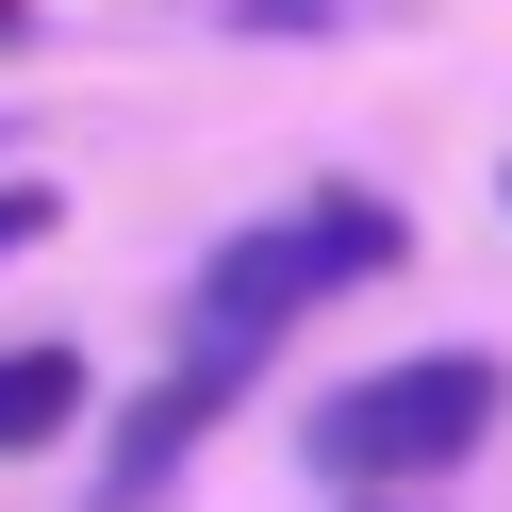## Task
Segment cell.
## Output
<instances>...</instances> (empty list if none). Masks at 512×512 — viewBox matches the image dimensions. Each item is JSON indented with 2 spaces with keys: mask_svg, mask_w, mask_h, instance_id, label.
<instances>
[{
  "mask_svg": "<svg viewBox=\"0 0 512 512\" xmlns=\"http://www.w3.org/2000/svg\"><path fill=\"white\" fill-rule=\"evenodd\" d=\"M496 199H512V166H496Z\"/></svg>",
  "mask_w": 512,
  "mask_h": 512,
  "instance_id": "cell-10",
  "label": "cell"
},
{
  "mask_svg": "<svg viewBox=\"0 0 512 512\" xmlns=\"http://www.w3.org/2000/svg\"><path fill=\"white\" fill-rule=\"evenodd\" d=\"M314 298H347V265H331V232L281 199V215H248V232L215 248L199 281H182V364H215V380H265V364H281V331H298Z\"/></svg>",
  "mask_w": 512,
  "mask_h": 512,
  "instance_id": "cell-2",
  "label": "cell"
},
{
  "mask_svg": "<svg viewBox=\"0 0 512 512\" xmlns=\"http://www.w3.org/2000/svg\"><path fill=\"white\" fill-rule=\"evenodd\" d=\"M50 215H67L50 182H0V265H17V248H50Z\"/></svg>",
  "mask_w": 512,
  "mask_h": 512,
  "instance_id": "cell-7",
  "label": "cell"
},
{
  "mask_svg": "<svg viewBox=\"0 0 512 512\" xmlns=\"http://www.w3.org/2000/svg\"><path fill=\"white\" fill-rule=\"evenodd\" d=\"M347 512H413V496H397V479H364V496H347Z\"/></svg>",
  "mask_w": 512,
  "mask_h": 512,
  "instance_id": "cell-8",
  "label": "cell"
},
{
  "mask_svg": "<svg viewBox=\"0 0 512 512\" xmlns=\"http://www.w3.org/2000/svg\"><path fill=\"white\" fill-rule=\"evenodd\" d=\"M298 215H314V232H331V265H347V281H397V265H413V215L380 199V182H314Z\"/></svg>",
  "mask_w": 512,
  "mask_h": 512,
  "instance_id": "cell-5",
  "label": "cell"
},
{
  "mask_svg": "<svg viewBox=\"0 0 512 512\" xmlns=\"http://www.w3.org/2000/svg\"><path fill=\"white\" fill-rule=\"evenodd\" d=\"M215 17H232V34H331L347 0H215Z\"/></svg>",
  "mask_w": 512,
  "mask_h": 512,
  "instance_id": "cell-6",
  "label": "cell"
},
{
  "mask_svg": "<svg viewBox=\"0 0 512 512\" xmlns=\"http://www.w3.org/2000/svg\"><path fill=\"white\" fill-rule=\"evenodd\" d=\"M232 397H248V380H215V364H166V380H149V397L100 430V479H83V512H166V496H182V463H199V430H215Z\"/></svg>",
  "mask_w": 512,
  "mask_h": 512,
  "instance_id": "cell-3",
  "label": "cell"
},
{
  "mask_svg": "<svg viewBox=\"0 0 512 512\" xmlns=\"http://www.w3.org/2000/svg\"><path fill=\"white\" fill-rule=\"evenodd\" d=\"M512 413V364L496 347H397V364L331 380V397L298 413V463L331 479V496H364V479H397V496H430L446 463H479Z\"/></svg>",
  "mask_w": 512,
  "mask_h": 512,
  "instance_id": "cell-1",
  "label": "cell"
},
{
  "mask_svg": "<svg viewBox=\"0 0 512 512\" xmlns=\"http://www.w3.org/2000/svg\"><path fill=\"white\" fill-rule=\"evenodd\" d=\"M83 397H100V380H83V347H67V331L0 347V463H34V446H67V430H83Z\"/></svg>",
  "mask_w": 512,
  "mask_h": 512,
  "instance_id": "cell-4",
  "label": "cell"
},
{
  "mask_svg": "<svg viewBox=\"0 0 512 512\" xmlns=\"http://www.w3.org/2000/svg\"><path fill=\"white\" fill-rule=\"evenodd\" d=\"M17 34H34V0H0V50H17Z\"/></svg>",
  "mask_w": 512,
  "mask_h": 512,
  "instance_id": "cell-9",
  "label": "cell"
}]
</instances>
